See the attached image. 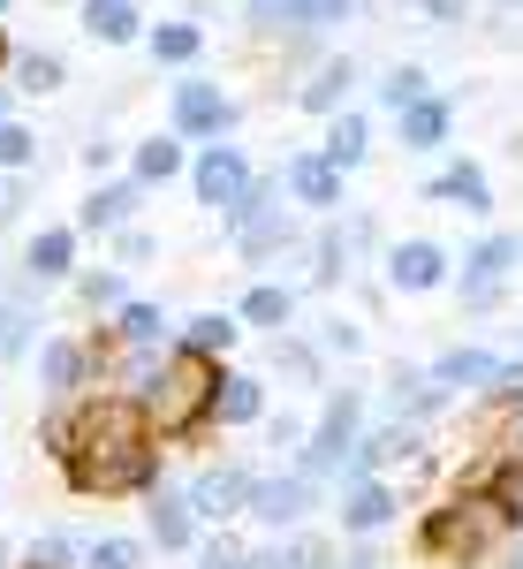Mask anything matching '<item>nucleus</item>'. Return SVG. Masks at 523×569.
<instances>
[{
	"label": "nucleus",
	"mask_w": 523,
	"mask_h": 569,
	"mask_svg": "<svg viewBox=\"0 0 523 569\" xmlns=\"http://www.w3.org/2000/svg\"><path fill=\"white\" fill-rule=\"evenodd\" d=\"M425 372H433V388H447V402H455V395H485L501 372H509V357L479 350V342H455V350H440Z\"/></svg>",
	"instance_id": "20"
},
{
	"label": "nucleus",
	"mask_w": 523,
	"mask_h": 569,
	"mask_svg": "<svg viewBox=\"0 0 523 569\" xmlns=\"http://www.w3.org/2000/svg\"><path fill=\"white\" fill-rule=\"evenodd\" d=\"M8 8H16V0H0V16H8Z\"/></svg>",
	"instance_id": "54"
},
{
	"label": "nucleus",
	"mask_w": 523,
	"mask_h": 569,
	"mask_svg": "<svg viewBox=\"0 0 523 569\" xmlns=\"http://www.w3.org/2000/svg\"><path fill=\"white\" fill-rule=\"evenodd\" d=\"M235 342H243V319H235V311H190V319H182V335H174V350L213 357V365L235 350Z\"/></svg>",
	"instance_id": "30"
},
{
	"label": "nucleus",
	"mask_w": 523,
	"mask_h": 569,
	"mask_svg": "<svg viewBox=\"0 0 523 569\" xmlns=\"http://www.w3.org/2000/svg\"><path fill=\"white\" fill-rule=\"evenodd\" d=\"M304 418H296V410H281V418H265V440H273V448H281V456H296V448H304Z\"/></svg>",
	"instance_id": "45"
},
{
	"label": "nucleus",
	"mask_w": 523,
	"mask_h": 569,
	"mask_svg": "<svg viewBox=\"0 0 523 569\" xmlns=\"http://www.w3.org/2000/svg\"><path fill=\"white\" fill-rule=\"evenodd\" d=\"M84 8V31L99 46H144V8L137 0H77Z\"/></svg>",
	"instance_id": "31"
},
{
	"label": "nucleus",
	"mask_w": 523,
	"mask_h": 569,
	"mask_svg": "<svg viewBox=\"0 0 523 569\" xmlns=\"http://www.w3.org/2000/svg\"><path fill=\"white\" fill-rule=\"evenodd\" d=\"M289 569H334V547L326 539H289Z\"/></svg>",
	"instance_id": "47"
},
{
	"label": "nucleus",
	"mask_w": 523,
	"mask_h": 569,
	"mask_svg": "<svg viewBox=\"0 0 523 569\" xmlns=\"http://www.w3.org/2000/svg\"><path fill=\"white\" fill-rule=\"evenodd\" d=\"M23 220V176H0V228Z\"/></svg>",
	"instance_id": "48"
},
{
	"label": "nucleus",
	"mask_w": 523,
	"mask_h": 569,
	"mask_svg": "<svg viewBox=\"0 0 523 569\" xmlns=\"http://www.w3.org/2000/svg\"><path fill=\"white\" fill-rule=\"evenodd\" d=\"M137 8H144V0H137Z\"/></svg>",
	"instance_id": "57"
},
{
	"label": "nucleus",
	"mask_w": 523,
	"mask_h": 569,
	"mask_svg": "<svg viewBox=\"0 0 523 569\" xmlns=\"http://www.w3.org/2000/svg\"><path fill=\"white\" fill-rule=\"evenodd\" d=\"M251 486H259V471L251 463H205L198 479L182 486L190 493V509H198V525H213V531H228L243 509H251Z\"/></svg>",
	"instance_id": "12"
},
{
	"label": "nucleus",
	"mask_w": 523,
	"mask_h": 569,
	"mask_svg": "<svg viewBox=\"0 0 523 569\" xmlns=\"http://www.w3.org/2000/svg\"><path fill=\"white\" fill-rule=\"evenodd\" d=\"M516 448H523V418H516Z\"/></svg>",
	"instance_id": "53"
},
{
	"label": "nucleus",
	"mask_w": 523,
	"mask_h": 569,
	"mask_svg": "<svg viewBox=\"0 0 523 569\" xmlns=\"http://www.w3.org/2000/svg\"><path fill=\"white\" fill-rule=\"evenodd\" d=\"M273 372H281L289 388H319V380H326V350L289 327V335H273Z\"/></svg>",
	"instance_id": "32"
},
{
	"label": "nucleus",
	"mask_w": 523,
	"mask_h": 569,
	"mask_svg": "<svg viewBox=\"0 0 523 569\" xmlns=\"http://www.w3.org/2000/svg\"><path fill=\"white\" fill-rule=\"evenodd\" d=\"M84 569H144V539H130V531L84 539Z\"/></svg>",
	"instance_id": "38"
},
{
	"label": "nucleus",
	"mask_w": 523,
	"mask_h": 569,
	"mask_svg": "<svg viewBox=\"0 0 523 569\" xmlns=\"http://www.w3.org/2000/svg\"><path fill=\"white\" fill-rule=\"evenodd\" d=\"M84 388H99V350H91V335H46L39 342V395L46 402H77Z\"/></svg>",
	"instance_id": "10"
},
{
	"label": "nucleus",
	"mask_w": 523,
	"mask_h": 569,
	"mask_svg": "<svg viewBox=\"0 0 523 569\" xmlns=\"http://www.w3.org/2000/svg\"><path fill=\"white\" fill-rule=\"evenodd\" d=\"M418 198L425 206H455V213H471V220H493V176H485L479 160H447L440 176H425Z\"/></svg>",
	"instance_id": "18"
},
{
	"label": "nucleus",
	"mask_w": 523,
	"mask_h": 569,
	"mask_svg": "<svg viewBox=\"0 0 523 569\" xmlns=\"http://www.w3.org/2000/svg\"><path fill=\"white\" fill-rule=\"evenodd\" d=\"M144 53H152L160 69H190V61L205 53V31H198V23H152V31H144Z\"/></svg>",
	"instance_id": "34"
},
{
	"label": "nucleus",
	"mask_w": 523,
	"mask_h": 569,
	"mask_svg": "<svg viewBox=\"0 0 523 569\" xmlns=\"http://www.w3.org/2000/svg\"><path fill=\"white\" fill-rule=\"evenodd\" d=\"M259 418H265V380L259 372H228V365H220L213 426H259Z\"/></svg>",
	"instance_id": "29"
},
{
	"label": "nucleus",
	"mask_w": 523,
	"mask_h": 569,
	"mask_svg": "<svg viewBox=\"0 0 523 569\" xmlns=\"http://www.w3.org/2000/svg\"><path fill=\"white\" fill-rule=\"evenodd\" d=\"M380 266H388L394 297H433V289L455 281V259H447V243H433V236H402V243H388Z\"/></svg>",
	"instance_id": "14"
},
{
	"label": "nucleus",
	"mask_w": 523,
	"mask_h": 569,
	"mask_svg": "<svg viewBox=\"0 0 523 569\" xmlns=\"http://www.w3.org/2000/svg\"><path fill=\"white\" fill-rule=\"evenodd\" d=\"M349 91H356V61H319V69H311V84H296V107H304V114H319V122H334V114H342L349 107Z\"/></svg>",
	"instance_id": "27"
},
{
	"label": "nucleus",
	"mask_w": 523,
	"mask_h": 569,
	"mask_svg": "<svg viewBox=\"0 0 523 569\" xmlns=\"http://www.w3.org/2000/svg\"><path fill=\"white\" fill-rule=\"evenodd\" d=\"M0 569H16V562H8V555H0Z\"/></svg>",
	"instance_id": "56"
},
{
	"label": "nucleus",
	"mask_w": 523,
	"mask_h": 569,
	"mask_svg": "<svg viewBox=\"0 0 523 569\" xmlns=\"http://www.w3.org/2000/svg\"><path fill=\"white\" fill-rule=\"evenodd\" d=\"M319 152H326V160H334L342 176H356V168L372 160V122H364L356 107H342V114L326 122V144H319Z\"/></svg>",
	"instance_id": "33"
},
{
	"label": "nucleus",
	"mask_w": 523,
	"mask_h": 569,
	"mask_svg": "<svg viewBox=\"0 0 523 569\" xmlns=\"http://www.w3.org/2000/svg\"><path fill=\"white\" fill-rule=\"evenodd\" d=\"M243 569H289V539H273V547H243Z\"/></svg>",
	"instance_id": "49"
},
{
	"label": "nucleus",
	"mask_w": 523,
	"mask_h": 569,
	"mask_svg": "<svg viewBox=\"0 0 523 569\" xmlns=\"http://www.w3.org/2000/svg\"><path fill=\"white\" fill-rule=\"evenodd\" d=\"M0 61H8V39H0Z\"/></svg>",
	"instance_id": "55"
},
{
	"label": "nucleus",
	"mask_w": 523,
	"mask_h": 569,
	"mask_svg": "<svg viewBox=\"0 0 523 569\" xmlns=\"http://www.w3.org/2000/svg\"><path fill=\"white\" fill-rule=\"evenodd\" d=\"M311 342H319L326 357H364V327H356V319H326Z\"/></svg>",
	"instance_id": "42"
},
{
	"label": "nucleus",
	"mask_w": 523,
	"mask_h": 569,
	"mask_svg": "<svg viewBox=\"0 0 523 569\" xmlns=\"http://www.w3.org/2000/svg\"><path fill=\"white\" fill-rule=\"evenodd\" d=\"M509 517H501V501L485 493V486H463V493H447L440 509L418 517V555L440 569H485L501 547H509Z\"/></svg>",
	"instance_id": "2"
},
{
	"label": "nucleus",
	"mask_w": 523,
	"mask_h": 569,
	"mask_svg": "<svg viewBox=\"0 0 523 569\" xmlns=\"http://www.w3.org/2000/svg\"><path fill=\"white\" fill-rule=\"evenodd\" d=\"M77 305L84 311H122L130 305V281H122V266H77Z\"/></svg>",
	"instance_id": "35"
},
{
	"label": "nucleus",
	"mask_w": 523,
	"mask_h": 569,
	"mask_svg": "<svg viewBox=\"0 0 523 569\" xmlns=\"http://www.w3.org/2000/svg\"><path fill=\"white\" fill-rule=\"evenodd\" d=\"M152 251H160V243H152V236H144L137 220H130V228H122V236H114V259H122V266H144V259H152Z\"/></svg>",
	"instance_id": "46"
},
{
	"label": "nucleus",
	"mask_w": 523,
	"mask_h": 569,
	"mask_svg": "<svg viewBox=\"0 0 523 569\" xmlns=\"http://www.w3.org/2000/svg\"><path fill=\"white\" fill-rule=\"evenodd\" d=\"M394 517H402V486L394 479L334 486V525H342V539H380V531H394Z\"/></svg>",
	"instance_id": "11"
},
{
	"label": "nucleus",
	"mask_w": 523,
	"mask_h": 569,
	"mask_svg": "<svg viewBox=\"0 0 523 569\" xmlns=\"http://www.w3.org/2000/svg\"><path fill=\"white\" fill-rule=\"evenodd\" d=\"M516 266H523V236H516V228H493V236H479V243L463 251V273H455V297H463V311H501V305H509Z\"/></svg>",
	"instance_id": "6"
},
{
	"label": "nucleus",
	"mask_w": 523,
	"mask_h": 569,
	"mask_svg": "<svg viewBox=\"0 0 523 569\" xmlns=\"http://www.w3.org/2000/svg\"><path fill=\"white\" fill-rule=\"evenodd\" d=\"M46 319H39V305L23 297V289H0V365H23V357L39 350L46 335H39Z\"/></svg>",
	"instance_id": "26"
},
{
	"label": "nucleus",
	"mask_w": 523,
	"mask_h": 569,
	"mask_svg": "<svg viewBox=\"0 0 523 569\" xmlns=\"http://www.w3.org/2000/svg\"><path fill=\"white\" fill-rule=\"evenodd\" d=\"M425 91H433V77H425L418 61H394L388 77H380V107H388V114H402V107H410V99H425Z\"/></svg>",
	"instance_id": "40"
},
{
	"label": "nucleus",
	"mask_w": 523,
	"mask_h": 569,
	"mask_svg": "<svg viewBox=\"0 0 523 569\" xmlns=\"http://www.w3.org/2000/svg\"><path fill=\"white\" fill-rule=\"evenodd\" d=\"M213 388H220V365H213V357H190V350L160 357V380L137 395L152 448H182V440L205 433V426H213Z\"/></svg>",
	"instance_id": "3"
},
{
	"label": "nucleus",
	"mask_w": 523,
	"mask_h": 569,
	"mask_svg": "<svg viewBox=\"0 0 523 569\" xmlns=\"http://www.w3.org/2000/svg\"><path fill=\"white\" fill-rule=\"evenodd\" d=\"M356 433H364V388H334L289 471H304L311 486H342V463H349V448H356Z\"/></svg>",
	"instance_id": "5"
},
{
	"label": "nucleus",
	"mask_w": 523,
	"mask_h": 569,
	"mask_svg": "<svg viewBox=\"0 0 523 569\" xmlns=\"http://www.w3.org/2000/svg\"><path fill=\"white\" fill-rule=\"evenodd\" d=\"M198 539H205V525H198L190 493H182V486H152V493H144V547H160V555H190Z\"/></svg>",
	"instance_id": "16"
},
{
	"label": "nucleus",
	"mask_w": 523,
	"mask_h": 569,
	"mask_svg": "<svg viewBox=\"0 0 523 569\" xmlns=\"http://www.w3.org/2000/svg\"><path fill=\"white\" fill-rule=\"evenodd\" d=\"M394 137H402V152H440L447 137H455V107L425 91V99H410L402 114H394Z\"/></svg>",
	"instance_id": "22"
},
{
	"label": "nucleus",
	"mask_w": 523,
	"mask_h": 569,
	"mask_svg": "<svg viewBox=\"0 0 523 569\" xmlns=\"http://www.w3.org/2000/svg\"><path fill=\"white\" fill-rule=\"evenodd\" d=\"M342 182H349V176L334 168V160H326V152H319V144L281 160V198H289V206H304V213H319V220H334V213L349 206Z\"/></svg>",
	"instance_id": "13"
},
{
	"label": "nucleus",
	"mask_w": 523,
	"mask_h": 569,
	"mask_svg": "<svg viewBox=\"0 0 523 569\" xmlns=\"http://www.w3.org/2000/svg\"><path fill=\"white\" fill-rule=\"evenodd\" d=\"M8 77H16V91H23V99H46V91H61V84H69V61H61V53H39V46H31V53H16V69H8Z\"/></svg>",
	"instance_id": "36"
},
{
	"label": "nucleus",
	"mask_w": 523,
	"mask_h": 569,
	"mask_svg": "<svg viewBox=\"0 0 523 569\" xmlns=\"http://www.w3.org/2000/svg\"><path fill=\"white\" fill-rule=\"evenodd\" d=\"M174 176H190V144H182L174 130H160V137H137V144H130V182L160 190V182H174Z\"/></svg>",
	"instance_id": "25"
},
{
	"label": "nucleus",
	"mask_w": 523,
	"mask_h": 569,
	"mask_svg": "<svg viewBox=\"0 0 523 569\" xmlns=\"http://www.w3.org/2000/svg\"><path fill=\"white\" fill-rule=\"evenodd\" d=\"M342 569H388L380 562V539H356V547H349V562Z\"/></svg>",
	"instance_id": "50"
},
{
	"label": "nucleus",
	"mask_w": 523,
	"mask_h": 569,
	"mask_svg": "<svg viewBox=\"0 0 523 569\" xmlns=\"http://www.w3.org/2000/svg\"><path fill=\"white\" fill-rule=\"evenodd\" d=\"M220 228H228V243H235L251 266H281L289 251H304V228H296L289 198H281V176H259L251 190H243V206L220 220Z\"/></svg>",
	"instance_id": "4"
},
{
	"label": "nucleus",
	"mask_w": 523,
	"mask_h": 569,
	"mask_svg": "<svg viewBox=\"0 0 523 569\" xmlns=\"http://www.w3.org/2000/svg\"><path fill=\"white\" fill-rule=\"evenodd\" d=\"M190 569H243V539H228V531L198 539V547H190Z\"/></svg>",
	"instance_id": "41"
},
{
	"label": "nucleus",
	"mask_w": 523,
	"mask_h": 569,
	"mask_svg": "<svg viewBox=\"0 0 523 569\" xmlns=\"http://www.w3.org/2000/svg\"><path fill=\"white\" fill-rule=\"evenodd\" d=\"M16 99H23V91H16V84H0V122H16Z\"/></svg>",
	"instance_id": "51"
},
{
	"label": "nucleus",
	"mask_w": 523,
	"mask_h": 569,
	"mask_svg": "<svg viewBox=\"0 0 523 569\" xmlns=\"http://www.w3.org/2000/svg\"><path fill=\"white\" fill-rule=\"evenodd\" d=\"M99 342H107V350H174V319L152 305V297H130L122 311H107Z\"/></svg>",
	"instance_id": "19"
},
{
	"label": "nucleus",
	"mask_w": 523,
	"mask_h": 569,
	"mask_svg": "<svg viewBox=\"0 0 523 569\" xmlns=\"http://www.w3.org/2000/svg\"><path fill=\"white\" fill-rule=\"evenodd\" d=\"M235 319L259 327V335H289V327H296V289H289V281H251L243 305H235Z\"/></svg>",
	"instance_id": "28"
},
{
	"label": "nucleus",
	"mask_w": 523,
	"mask_h": 569,
	"mask_svg": "<svg viewBox=\"0 0 523 569\" xmlns=\"http://www.w3.org/2000/svg\"><path fill=\"white\" fill-rule=\"evenodd\" d=\"M152 190L144 182H130V176H107V182H91V198L77 206V236H122L137 220V206H144Z\"/></svg>",
	"instance_id": "17"
},
{
	"label": "nucleus",
	"mask_w": 523,
	"mask_h": 569,
	"mask_svg": "<svg viewBox=\"0 0 523 569\" xmlns=\"http://www.w3.org/2000/svg\"><path fill=\"white\" fill-rule=\"evenodd\" d=\"M235 122H243V107L220 84H205V77H182V84L168 91V130L182 137V144H220Z\"/></svg>",
	"instance_id": "7"
},
{
	"label": "nucleus",
	"mask_w": 523,
	"mask_h": 569,
	"mask_svg": "<svg viewBox=\"0 0 523 569\" xmlns=\"http://www.w3.org/2000/svg\"><path fill=\"white\" fill-rule=\"evenodd\" d=\"M485 493H493V501H501V517L523 531V448H509V456L485 471Z\"/></svg>",
	"instance_id": "37"
},
{
	"label": "nucleus",
	"mask_w": 523,
	"mask_h": 569,
	"mask_svg": "<svg viewBox=\"0 0 523 569\" xmlns=\"http://www.w3.org/2000/svg\"><path fill=\"white\" fill-rule=\"evenodd\" d=\"M77 220H53V228H39L31 243H23V281L31 289H53V281H77Z\"/></svg>",
	"instance_id": "21"
},
{
	"label": "nucleus",
	"mask_w": 523,
	"mask_h": 569,
	"mask_svg": "<svg viewBox=\"0 0 523 569\" xmlns=\"http://www.w3.org/2000/svg\"><path fill=\"white\" fill-rule=\"evenodd\" d=\"M39 168V130L31 122H0V176H31Z\"/></svg>",
	"instance_id": "39"
},
{
	"label": "nucleus",
	"mask_w": 523,
	"mask_h": 569,
	"mask_svg": "<svg viewBox=\"0 0 523 569\" xmlns=\"http://www.w3.org/2000/svg\"><path fill=\"white\" fill-rule=\"evenodd\" d=\"M418 456H425L418 426H402V418H394V426H364L356 448H349V463H342V486L349 479H388L394 463H418Z\"/></svg>",
	"instance_id": "15"
},
{
	"label": "nucleus",
	"mask_w": 523,
	"mask_h": 569,
	"mask_svg": "<svg viewBox=\"0 0 523 569\" xmlns=\"http://www.w3.org/2000/svg\"><path fill=\"white\" fill-rule=\"evenodd\" d=\"M77 160H84V176H91V182H107L114 168H122V144H107V137H91V144L77 152Z\"/></svg>",
	"instance_id": "44"
},
{
	"label": "nucleus",
	"mask_w": 523,
	"mask_h": 569,
	"mask_svg": "<svg viewBox=\"0 0 523 569\" xmlns=\"http://www.w3.org/2000/svg\"><path fill=\"white\" fill-rule=\"evenodd\" d=\"M479 402H485V410H523V357H509V372H501Z\"/></svg>",
	"instance_id": "43"
},
{
	"label": "nucleus",
	"mask_w": 523,
	"mask_h": 569,
	"mask_svg": "<svg viewBox=\"0 0 523 569\" xmlns=\"http://www.w3.org/2000/svg\"><path fill=\"white\" fill-rule=\"evenodd\" d=\"M356 0H251L265 31H326V23H349Z\"/></svg>",
	"instance_id": "24"
},
{
	"label": "nucleus",
	"mask_w": 523,
	"mask_h": 569,
	"mask_svg": "<svg viewBox=\"0 0 523 569\" xmlns=\"http://www.w3.org/2000/svg\"><path fill=\"white\" fill-rule=\"evenodd\" d=\"M509 569H523V547H516V555H509Z\"/></svg>",
	"instance_id": "52"
},
{
	"label": "nucleus",
	"mask_w": 523,
	"mask_h": 569,
	"mask_svg": "<svg viewBox=\"0 0 523 569\" xmlns=\"http://www.w3.org/2000/svg\"><path fill=\"white\" fill-rule=\"evenodd\" d=\"M251 160H243V144H228V137H220V144H190V198H198V206H205V213H235V206H243V190H251Z\"/></svg>",
	"instance_id": "8"
},
{
	"label": "nucleus",
	"mask_w": 523,
	"mask_h": 569,
	"mask_svg": "<svg viewBox=\"0 0 523 569\" xmlns=\"http://www.w3.org/2000/svg\"><path fill=\"white\" fill-rule=\"evenodd\" d=\"M388 410L402 418V426L440 418V410H447V388H433V372H425V365H394V372H388Z\"/></svg>",
	"instance_id": "23"
},
{
	"label": "nucleus",
	"mask_w": 523,
	"mask_h": 569,
	"mask_svg": "<svg viewBox=\"0 0 523 569\" xmlns=\"http://www.w3.org/2000/svg\"><path fill=\"white\" fill-rule=\"evenodd\" d=\"M311 509H319V486L304 479V471H259V486H251V525H265V531H296L311 525Z\"/></svg>",
	"instance_id": "9"
},
{
	"label": "nucleus",
	"mask_w": 523,
	"mask_h": 569,
	"mask_svg": "<svg viewBox=\"0 0 523 569\" xmlns=\"http://www.w3.org/2000/svg\"><path fill=\"white\" fill-rule=\"evenodd\" d=\"M39 448L61 463L69 493L84 501H130L160 486V448L144 433V410L130 395H77L39 418Z\"/></svg>",
	"instance_id": "1"
}]
</instances>
